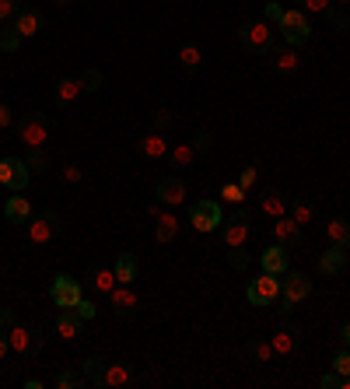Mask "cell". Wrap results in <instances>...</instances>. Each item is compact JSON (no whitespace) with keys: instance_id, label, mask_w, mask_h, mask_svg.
<instances>
[{"instance_id":"cell-1","label":"cell","mask_w":350,"mask_h":389,"mask_svg":"<svg viewBox=\"0 0 350 389\" xmlns=\"http://www.w3.org/2000/svg\"><path fill=\"white\" fill-rule=\"evenodd\" d=\"M277 28H280V35H284L287 46H305L312 39V18L305 11H294V7H284Z\"/></svg>"},{"instance_id":"cell-2","label":"cell","mask_w":350,"mask_h":389,"mask_svg":"<svg viewBox=\"0 0 350 389\" xmlns=\"http://www.w3.org/2000/svg\"><path fill=\"white\" fill-rule=\"evenodd\" d=\"M189 225H193L200 235H207V232H217V228L224 225V217H221V207H217L214 200H196V203L189 207Z\"/></svg>"},{"instance_id":"cell-3","label":"cell","mask_w":350,"mask_h":389,"mask_svg":"<svg viewBox=\"0 0 350 389\" xmlns=\"http://www.w3.org/2000/svg\"><path fill=\"white\" fill-rule=\"evenodd\" d=\"M280 292H284V281H280V277H277V274H266V270H262V277H256V281H253V285H249V301H253V305H273V301H280Z\"/></svg>"},{"instance_id":"cell-4","label":"cell","mask_w":350,"mask_h":389,"mask_svg":"<svg viewBox=\"0 0 350 389\" xmlns=\"http://www.w3.org/2000/svg\"><path fill=\"white\" fill-rule=\"evenodd\" d=\"M7 340H11V351L21 358H35L42 351V333H32L28 326H18V323L7 330Z\"/></svg>"},{"instance_id":"cell-5","label":"cell","mask_w":350,"mask_h":389,"mask_svg":"<svg viewBox=\"0 0 350 389\" xmlns=\"http://www.w3.org/2000/svg\"><path fill=\"white\" fill-rule=\"evenodd\" d=\"M49 298L56 301V309H74L85 292H81V285L74 281V277H67V274H60V277H53V285H49Z\"/></svg>"},{"instance_id":"cell-6","label":"cell","mask_w":350,"mask_h":389,"mask_svg":"<svg viewBox=\"0 0 350 389\" xmlns=\"http://www.w3.org/2000/svg\"><path fill=\"white\" fill-rule=\"evenodd\" d=\"M28 179H32L28 162H21V158H4V162H0V186L21 193V190L28 186Z\"/></svg>"},{"instance_id":"cell-7","label":"cell","mask_w":350,"mask_h":389,"mask_svg":"<svg viewBox=\"0 0 350 389\" xmlns=\"http://www.w3.org/2000/svg\"><path fill=\"white\" fill-rule=\"evenodd\" d=\"M239 39H242V46H246L249 53H270V46H273L270 25H262V21L242 25V28H239Z\"/></svg>"},{"instance_id":"cell-8","label":"cell","mask_w":350,"mask_h":389,"mask_svg":"<svg viewBox=\"0 0 350 389\" xmlns=\"http://www.w3.org/2000/svg\"><path fill=\"white\" fill-rule=\"evenodd\" d=\"M18 137H21V144H28V148H42V144L49 140V126H46V116H39V112L25 116V119L18 123Z\"/></svg>"},{"instance_id":"cell-9","label":"cell","mask_w":350,"mask_h":389,"mask_svg":"<svg viewBox=\"0 0 350 389\" xmlns=\"http://www.w3.org/2000/svg\"><path fill=\"white\" fill-rule=\"evenodd\" d=\"M56 228H60V217H56V210H46V214H39V217L28 225V239H32L35 246H46V242H53Z\"/></svg>"},{"instance_id":"cell-10","label":"cell","mask_w":350,"mask_h":389,"mask_svg":"<svg viewBox=\"0 0 350 389\" xmlns=\"http://www.w3.org/2000/svg\"><path fill=\"white\" fill-rule=\"evenodd\" d=\"M249 242V214L246 210H235L231 221H224V246L228 249H239Z\"/></svg>"},{"instance_id":"cell-11","label":"cell","mask_w":350,"mask_h":389,"mask_svg":"<svg viewBox=\"0 0 350 389\" xmlns=\"http://www.w3.org/2000/svg\"><path fill=\"white\" fill-rule=\"evenodd\" d=\"M284 298H287V301H294V305H298V301H305V298H308V294H312V277H308V274H301V270H291V274H284Z\"/></svg>"},{"instance_id":"cell-12","label":"cell","mask_w":350,"mask_h":389,"mask_svg":"<svg viewBox=\"0 0 350 389\" xmlns=\"http://www.w3.org/2000/svg\"><path fill=\"white\" fill-rule=\"evenodd\" d=\"M155 196H158L165 207H179V203H186L189 190H186V183H182V179H175V176H165V179L158 183Z\"/></svg>"},{"instance_id":"cell-13","label":"cell","mask_w":350,"mask_h":389,"mask_svg":"<svg viewBox=\"0 0 350 389\" xmlns=\"http://www.w3.org/2000/svg\"><path fill=\"white\" fill-rule=\"evenodd\" d=\"M260 267L266 274H277V277H284L287 274V246H270V249H262L260 253Z\"/></svg>"},{"instance_id":"cell-14","label":"cell","mask_w":350,"mask_h":389,"mask_svg":"<svg viewBox=\"0 0 350 389\" xmlns=\"http://www.w3.org/2000/svg\"><path fill=\"white\" fill-rule=\"evenodd\" d=\"M273 235H277V242H280V246H301V225H298L291 214L277 217V225H273Z\"/></svg>"},{"instance_id":"cell-15","label":"cell","mask_w":350,"mask_h":389,"mask_svg":"<svg viewBox=\"0 0 350 389\" xmlns=\"http://www.w3.org/2000/svg\"><path fill=\"white\" fill-rule=\"evenodd\" d=\"M137 151H140L144 158H155V162H158V158H169V140L155 130V133H144V137L137 140Z\"/></svg>"},{"instance_id":"cell-16","label":"cell","mask_w":350,"mask_h":389,"mask_svg":"<svg viewBox=\"0 0 350 389\" xmlns=\"http://www.w3.org/2000/svg\"><path fill=\"white\" fill-rule=\"evenodd\" d=\"M270 56H273V67L277 71H284V74H294L298 71V64H301V56L294 53V46H270Z\"/></svg>"},{"instance_id":"cell-17","label":"cell","mask_w":350,"mask_h":389,"mask_svg":"<svg viewBox=\"0 0 350 389\" xmlns=\"http://www.w3.org/2000/svg\"><path fill=\"white\" fill-rule=\"evenodd\" d=\"M109 298H112V309H116V316H130V312L140 305V298L130 292V285H116V288L109 292Z\"/></svg>"},{"instance_id":"cell-18","label":"cell","mask_w":350,"mask_h":389,"mask_svg":"<svg viewBox=\"0 0 350 389\" xmlns=\"http://www.w3.org/2000/svg\"><path fill=\"white\" fill-rule=\"evenodd\" d=\"M116 281L119 285H133L137 281V274H140V260L133 256V253H119V260H116Z\"/></svg>"},{"instance_id":"cell-19","label":"cell","mask_w":350,"mask_h":389,"mask_svg":"<svg viewBox=\"0 0 350 389\" xmlns=\"http://www.w3.org/2000/svg\"><path fill=\"white\" fill-rule=\"evenodd\" d=\"M81 326H85V319H81L74 309H64L60 319H56V333H60L64 340H78V337H81Z\"/></svg>"},{"instance_id":"cell-20","label":"cell","mask_w":350,"mask_h":389,"mask_svg":"<svg viewBox=\"0 0 350 389\" xmlns=\"http://www.w3.org/2000/svg\"><path fill=\"white\" fill-rule=\"evenodd\" d=\"M11 25L18 28V35H21V39H32V35L42 28V14H39V11H18Z\"/></svg>"},{"instance_id":"cell-21","label":"cell","mask_w":350,"mask_h":389,"mask_svg":"<svg viewBox=\"0 0 350 389\" xmlns=\"http://www.w3.org/2000/svg\"><path fill=\"white\" fill-rule=\"evenodd\" d=\"M4 214H7V221L25 225V221H32V200H28V196H7Z\"/></svg>"},{"instance_id":"cell-22","label":"cell","mask_w":350,"mask_h":389,"mask_svg":"<svg viewBox=\"0 0 350 389\" xmlns=\"http://www.w3.org/2000/svg\"><path fill=\"white\" fill-rule=\"evenodd\" d=\"M133 383V369L116 361V365H105V389H126Z\"/></svg>"},{"instance_id":"cell-23","label":"cell","mask_w":350,"mask_h":389,"mask_svg":"<svg viewBox=\"0 0 350 389\" xmlns=\"http://www.w3.org/2000/svg\"><path fill=\"white\" fill-rule=\"evenodd\" d=\"M347 267V246H333L330 253H322V260H319V270L322 274H340Z\"/></svg>"},{"instance_id":"cell-24","label":"cell","mask_w":350,"mask_h":389,"mask_svg":"<svg viewBox=\"0 0 350 389\" xmlns=\"http://www.w3.org/2000/svg\"><path fill=\"white\" fill-rule=\"evenodd\" d=\"M260 210L266 214V217H273V221H277V217H284V214H287V200L277 193V190H266V193L260 196Z\"/></svg>"},{"instance_id":"cell-25","label":"cell","mask_w":350,"mask_h":389,"mask_svg":"<svg viewBox=\"0 0 350 389\" xmlns=\"http://www.w3.org/2000/svg\"><path fill=\"white\" fill-rule=\"evenodd\" d=\"M298 330L294 326H287V330H277L273 337H270V344H273V354H291L294 347H298Z\"/></svg>"},{"instance_id":"cell-26","label":"cell","mask_w":350,"mask_h":389,"mask_svg":"<svg viewBox=\"0 0 350 389\" xmlns=\"http://www.w3.org/2000/svg\"><path fill=\"white\" fill-rule=\"evenodd\" d=\"M81 376L88 379V386L105 389V365H102L98 358H85V361H81Z\"/></svg>"},{"instance_id":"cell-27","label":"cell","mask_w":350,"mask_h":389,"mask_svg":"<svg viewBox=\"0 0 350 389\" xmlns=\"http://www.w3.org/2000/svg\"><path fill=\"white\" fill-rule=\"evenodd\" d=\"M85 88H81V81L78 78H64L60 85H56V105H71V102H78Z\"/></svg>"},{"instance_id":"cell-28","label":"cell","mask_w":350,"mask_h":389,"mask_svg":"<svg viewBox=\"0 0 350 389\" xmlns=\"http://www.w3.org/2000/svg\"><path fill=\"white\" fill-rule=\"evenodd\" d=\"M169 162H172V169H189L196 162L193 144H175V148H169Z\"/></svg>"},{"instance_id":"cell-29","label":"cell","mask_w":350,"mask_h":389,"mask_svg":"<svg viewBox=\"0 0 350 389\" xmlns=\"http://www.w3.org/2000/svg\"><path fill=\"white\" fill-rule=\"evenodd\" d=\"M155 221H158V228H155L158 242H162V246H165V242H172L175 232H179V221H175V214H165V210H162V214H158Z\"/></svg>"},{"instance_id":"cell-30","label":"cell","mask_w":350,"mask_h":389,"mask_svg":"<svg viewBox=\"0 0 350 389\" xmlns=\"http://www.w3.org/2000/svg\"><path fill=\"white\" fill-rule=\"evenodd\" d=\"M326 235L333 239V246H350V221L347 217H333L326 225Z\"/></svg>"},{"instance_id":"cell-31","label":"cell","mask_w":350,"mask_h":389,"mask_svg":"<svg viewBox=\"0 0 350 389\" xmlns=\"http://www.w3.org/2000/svg\"><path fill=\"white\" fill-rule=\"evenodd\" d=\"M179 64H182L186 71H196V67L203 64V49H200L196 42H186V46L179 49Z\"/></svg>"},{"instance_id":"cell-32","label":"cell","mask_w":350,"mask_h":389,"mask_svg":"<svg viewBox=\"0 0 350 389\" xmlns=\"http://www.w3.org/2000/svg\"><path fill=\"white\" fill-rule=\"evenodd\" d=\"M91 285H95L98 292L109 294L112 288H116V285H119V281H116V270H112V267H98V270L91 274Z\"/></svg>"},{"instance_id":"cell-33","label":"cell","mask_w":350,"mask_h":389,"mask_svg":"<svg viewBox=\"0 0 350 389\" xmlns=\"http://www.w3.org/2000/svg\"><path fill=\"white\" fill-rule=\"evenodd\" d=\"M326 25H330L333 32H347V28H350L347 7H337V4H330V11H326Z\"/></svg>"},{"instance_id":"cell-34","label":"cell","mask_w":350,"mask_h":389,"mask_svg":"<svg viewBox=\"0 0 350 389\" xmlns=\"http://www.w3.org/2000/svg\"><path fill=\"white\" fill-rule=\"evenodd\" d=\"M56 386H60V389H85L88 379L81 376V372H67V369H64V372L56 376Z\"/></svg>"},{"instance_id":"cell-35","label":"cell","mask_w":350,"mask_h":389,"mask_svg":"<svg viewBox=\"0 0 350 389\" xmlns=\"http://www.w3.org/2000/svg\"><path fill=\"white\" fill-rule=\"evenodd\" d=\"M78 81H81L85 92H98V88H102V71H98V67H85Z\"/></svg>"},{"instance_id":"cell-36","label":"cell","mask_w":350,"mask_h":389,"mask_svg":"<svg viewBox=\"0 0 350 389\" xmlns=\"http://www.w3.org/2000/svg\"><path fill=\"white\" fill-rule=\"evenodd\" d=\"M18 46H21V35H18L14 25H7V28L0 32V49H4V53H14Z\"/></svg>"},{"instance_id":"cell-37","label":"cell","mask_w":350,"mask_h":389,"mask_svg":"<svg viewBox=\"0 0 350 389\" xmlns=\"http://www.w3.org/2000/svg\"><path fill=\"white\" fill-rule=\"evenodd\" d=\"M28 169H32L35 176H42V172L49 169V158H46L42 148H32V155H28Z\"/></svg>"},{"instance_id":"cell-38","label":"cell","mask_w":350,"mask_h":389,"mask_svg":"<svg viewBox=\"0 0 350 389\" xmlns=\"http://www.w3.org/2000/svg\"><path fill=\"white\" fill-rule=\"evenodd\" d=\"M249 354H253L260 365H266V361L273 358V344H270V340H256V344H249Z\"/></svg>"},{"instance_id":"cell-39","label":"cell","mask_w":350,"mask_h":389,"mask_svg":"<svg viewBox=\"0 0 350 389\" xmlns=\"http://www.w3.org/2000/svg\"><path fill=\"white\" fill-rule=\"evenodd\" d=\"M291 217H294L298 225H308V221L315 217V210H312V203H305V200H298V203L291 207Z\"/></svg>"},{"instance_id":"cell-40","label":"cell","mask_w":350,"mask_h":389,"mask_svg":"<svg viewBox=\"0 0 350 389\" xmlns=\"http://www.w3.org/2000/svg\"><path fill=\"white\" fill-rule=\"evenodd\" d=\"M221 200H224V203H242V200H246V190H242L239 183H224V186H221Z\"/></svg>"},{"instance_id":"cell-41","label":"cell","mask_w":350,"mask_h":389,"mask_svg":"<svg viewBox=\"0 0 350 389\" xmlns=\"http://www.w3.org/2000/svg\"><path fill=\"white\" fill-rule=\"evenodd\" d=\"M256 179H260V169H256V165H246V169H242V176H239V186L249 193V190L256 186Z\"/></svg>"},{"instance_id":"cell-42","label":"cell","mask_w":350,"mask_h":389,"mask_svg":"<svg viewBox=\"0 0 350 389\" xmlns=\"http://www.w3.org/2000/svg\"><path fill=\"white\" fill-rule=\"evenodd\" d=\"M333 0H301V11L305 14H326Z\"/></svg>"},{"instance_id":"cell-43","label":"cell","mask_w":350,"mask_h":389,"mask_svg":"<svg viewBox=\"0 0 350 389\" xmlns=\"http://www.w3.org/2000/svg\"><path fill=\"white\" fill-rule=\"evenodd\" d=\"M333 372H337V376H350V347L333 358Z\"/></svg>"},{"instance_id":"cell-44","label":"cell","mask_w":350,"mask_h":389,"mask_svg":"<svg viewBox=\"0 0 350 389\" xmlns=\"http://www.w3.org/2000/svg\"><path fill=\"white\" fill-rule=\"evenodd\" d=\"M18 11H21V7H18V0H0V25H7Z\"/></svg>"},{"instance_id":"cell-45","label":"cell","mask_w":350,"mask_h":389,"mask_svg":"<svg viewBox=\"0 0 350 389\" xmlns=\"http://www.w3.org/2000/svg\"><path fill=\"white\" fill-rule=\"evenodd\" d=\"M74 312H78V316L88 323V319H95V312H98V309H95V301H91V298H81V301L74 305Z\"/></svg>"},{"instance_id":"cell-46","label":"cell","mask_w":350,"mask_h":389,"mask_svg":"<svg viewBox=\"0 0 350 389\" xmlns=\"http://www.w3.org/2000/svg\"><path fill=\"white\" fill-rule=\"evenodd\" d=\"M189 144H193V151H196V155H200V151H210V133H207V130H200V133H193V140H189Z\"/></svg>"},{"instance_id":"cell-47","label":"cell","mask_w":350,"mask_h":389,"mask_svg":"<svg viewBox=\"0 0 350 389\" xmlns=\"http://www.w3.org/2000/svg\"><path fill=\"white\" fill-rule=\"evenodd\" d=\"M169 126H172V112H169V109H158V112H155V130L162 133V130H169Z\"/></svg>"},{"instance_id":"cell-48","label":"cell","mask_w":350,"mask_h":389,"mask_svg":"<svg viewBox=\"0 0 350 389\" xmlns=\"http://www.w3.org/2000/svg\"><path fill=\"white\" fill-rule=\"evenodd\" d=\"M231 267H235V270H246V267H249V256L242 253V246L231 249Z\"/></svg>"},{"instance_id":"cell-49","label":"cell","mask_w":350,"mask_h":389,"mask_svg":"<svg viewBox=\"0 0 350 389\" xmlns=\"http://www.w3.org/2000/svg\"><path fill=\"white\" fill-rule=\"evenodd\" d=\"M319 386H322V389H340V386H344V376L330 372V376H322V379H319Z\"/></svg>"},{"instance_id":"cell-50","label":"cell","mask_w":350,"mask_h":389,"mask_svg":"<svg viewBox=\"0 0 350 389\" xmlns=\"http://www.w3.org/2000/svg\"><path fill=\"white\" fill-rule=\"evenodd\" d=\"M18 323V316H14V309H0V330H11Z\"/></svg>"},{"instance_id":"cell-51","label":"cell","mask_w":350,"mask_h":389,"mask_svg":"<svg viewBox=\"0 0 350 389\" xmlns=\"http://www.w3.org/2000/svg\"><path fill=\"white\" fill-rule=\"evenodd\" d=\"M11 123H14V109H11V105H4V102H0V130H7V126H11Z\"/></svg>"},{"instance_id":"cell-52","label":"cell","mask_w":350,"mask_h":389,"mask_svg":"<svg viewBox=\"0 0 350 389\" xmlns=\"http://www.w3.org/2000/svg\"><path fill=\"white\" fill-rule=\"evenodd\" d=\"M280 14H284V7H280L277 0H270V4H266V21H280Z\"/></svg>"},{"instance_id":"cell-53","label":"cell","mask_w":350,"mask_h":389,"mask_svg":"<svg viewBox=\"0 0 350 389\" xmlns=\"http://www.w3.org/2000/svg\"><path fill=\"white\" fill-rule=\"evenodd\" d=\"M81 176H85V172H81L78 165H67V169H64V179H67V183H81Z\"/></svg>"},{"instance_id":"cell-54","label":"cell","mask_w":350,"mask_h":389,"mask_svg":"<svg viewBox=\"0 0 350 389\" xmlns=\"http://www.w3.org/2000/svg\"><path fill=\"white\" fill-rule=\"evenodd\" d=\"M7 351H11V340H7V330H0V361L7 358Z\"/></svg>"},{"instance_id":"cell-55","label":"cell","mask_w":350,"mask_h":389,"mask_svg":"<svg viewBox=\"0 0 350 389\" xmlns=\"http://www.w3.org/2000/svg\"><path fill=\"white\" fill-rule=\"evenodd\" d=\"M277 312H280V316H291V312H294V301H287V298L280 294V309H277Z\"/></svg>"},{"instance_id":"cell-56","label":"cell","mask_w":350,"mask_h":389,"mask_svg":"<svg viewBox=\"0 0 350 389\" xmlns=\"http://www.w3.org/2000/svg\"><path fill=\"white\" fill-rule=\"evenodd\" d=\"M344 347H350V323L344 326Z\"/></svg>"},{"instance_id":"cell-57","label":"cell","mask_w":350,"mask_h":389,"mask_svg":"<svg viewBox=\"0 0 350 389\" xmlns=\"http://www.w3.org/2000/svg\"><path fill=\"white\" fill-rule=\"evenodd\" d=\"M333 4H337V7H347L350 0H333Z\"/></svg>"},{"instance_id":"cell-58","label":"cell","mask_w":350,"mask_h":389,"mask_svg":"<svg viewBox=\"0 0 350 389\" xmlns=\"http://www.w3.org/2000/svg\"><path fill=\"white\" fill-rule=\"evenodd\" d=\"M340 389H350V376H344V386H340Z\"/></svg>"},{"instance_id":"cell-59","label":"cell","mask_w":350,"mask_h":389,"mask_svg":"<svg viewBox=\"0 0 350 389\" xmlns=\"http://www.w3.org/2000/svg\"><path fill=\"white\" fill-rule=\"evenodd\" d=\"M56 4H67V0H56Z\"/></svg>"},{"instance_id":"cell-60","label":"cell","mask_w":350,"mask_h":389,"mask_svg":"<svg viewBox=\"0 0 350 389\" xmlns=\"http://www.w3.org/2000/svg\"><path fill=\"white\" fill-rule=\"evenodd\" d=\"M0 144H4V140H0Z\"/></svg>"}]
</instances>
